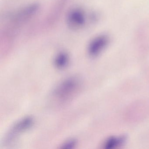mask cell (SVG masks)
I'll list each match as a JSON object with an SVG mask.
<instances>
[{
  "label": "cell",
  "mask_w": 149,
  "mask_h": 149,
  "mask_svg": "<svg viewBox=\"0 0 149 149\" xmlns=\"http://www.w3.org/2000/svg\"><path fill=\"white\" fill-rule=\"evenodd\" d=\"M40 8L39 4L33 3L8 14L5 18L8 26L4 32L15 36L16 31L31 19L37 13Z\"/></svg>",
  "instance_id": "1"
},
{
  "label": "cell",
  "mask_w": 149,
  "mask_h": 149,
  "mask_svg": "<svg viewBox=\"0 0 149 149\" xmlns=\"http://www.w3.org/2000/svg\"><path fill=\"white\" fill-rule=\"evenodd\" d=\"M81 80L76 77H69L63 81L54 90L53 96L56 100L65 102L76 95L81 89Z\"/></svg>",
  "instance_id": "2"
},
{
  "label": "cell",
  "mask_w": 149,
  "mask_h": 149,
  "mask_svg": "<svg viewBox=\"0 0 149 149\" xmlns=\"http://www.w3.org/2000/svg\"><path fill=\"white\" fill-rule=\"evenodd\" d=\"M33 123V119L31 117H26L19 120L9 131L6 138V142L7 143L12 142L17 136L30 129Z\"/></svg>",
  "instance_id": "3"
},
{
  "label": "cell",
  "mask_w": 149,
  "mask_h": 149,
  "mask_svg": "<svg viewBox=\"0 0 149 149\" xmlns=\"http://www.w3.org/2000/svg\"><path fill=\"white\" fill-rule=\"evenodd\" d=\"M86 15L84 11L80 8L71 9L67 16V23L73 29L81 28L86 23Z\"/></svg>",
  "instance_id": "4"
},
{
  "label": "cell",
  "mask_w": 149,
  "mask_h": 149,
  "mask_svg": "<svg viewBox=\"0 0 149 149\" xmlns=\"http://www.w3.org/2000/svg\"><path fill=\"white\" fill-rule=\"evenodd\" d=\"M108 42V38L105 36H99L93 39L88 47L89 55L92 57L98 56L106 47Z\"/></svg>",
  "instance_id": "5"
},
{
  "label": "cell",
  "mask_w": 149,
  "mask_h": 149,
  "mask_svg": "<svg viewBox=\"0 0 149 149\" xmlns=\"http://www.w3.org/2000/svg\"><path fill=\"white\" fill-rule=\"evenodd\" d=\"M125 136H114L107 139L103 144L104 148L105 149H114L123 146L126 141Z\"/></svg>",
  "instance_id": "6"
},
{
  "label": "cell",
  "mask_w": 149,
  "mask_h": 149,
  "mask_svg": "<svg viewBox=\"0 0 149 149\" xmlns=\"http://www.w3.org/2000/svg\"><path fill=\"white\" fill-rule=\"evenodd\" d=\"M69 62L68 54L65 52H61L57 54L54 59V64L60 69H64L68 66Z\"/></svg>",
  "instance_id": "7"
},
{
  "label": "cell",
  "mask_w": 149,
  "mask_h": 149,
  "mask_svg": "<svg viewBox=\"0 0 149 149\" xmlns=\"http://www.w3.org/2000/svg\"><path fill=\"white\" fill-rule=\"evenodd\" d=\"M77 141L74 139H70L67 140L66 142L63 144L61 148L62 149H72L76 145Z\"/></svg>",
  "instance_id": "8"
}]
</instances>
